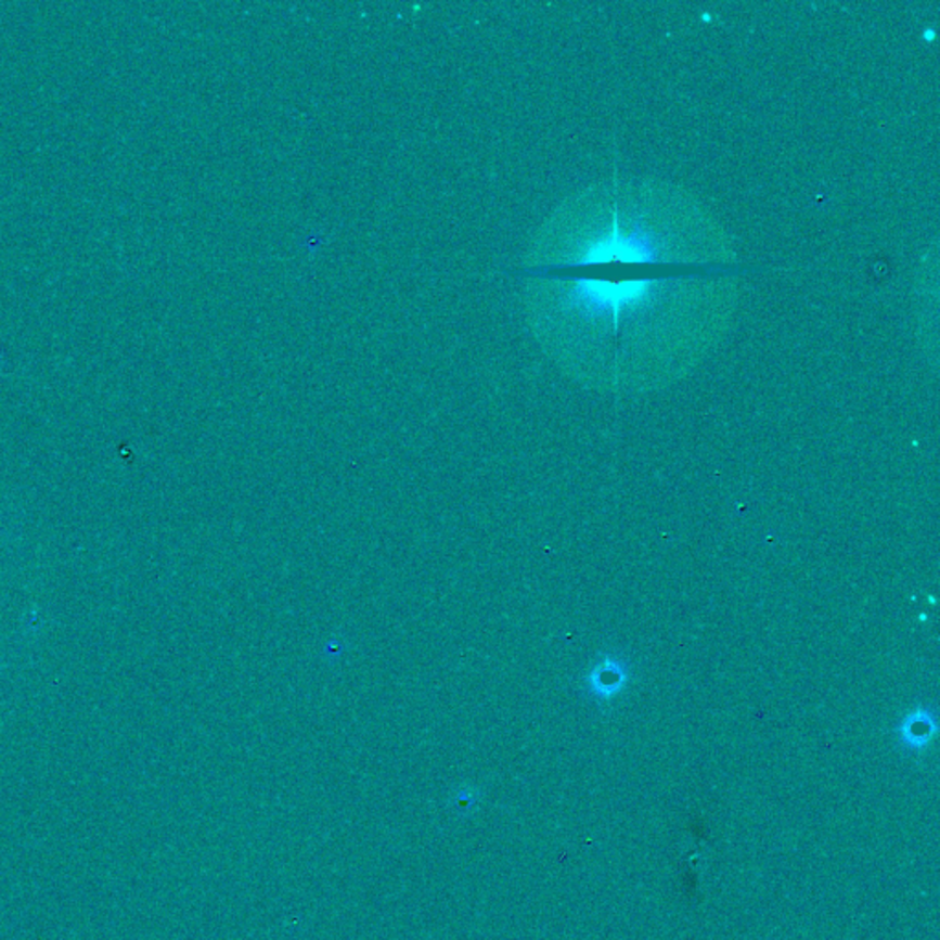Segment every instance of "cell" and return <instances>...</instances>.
Wrapping results in <instances>:
<instances>
[{"label": "cell", "mask_w": 940, "mask_h": 940, "mask_svg": "<svg viewBox=\"0 0 940 940\" xmlns=\"http://www.w3.org/2000/svg\"><path fill=\"white\" fill-rule=\"evenodd\" d=\"M579 256L601 263L568 258L558 269H574L566 278L569 309L584 324L601 330V338H621L624 325L647 324L658 309L667 306L677 288L698 276L691 269L720 267L695 252L680 250L672 235L661 234L658 224L621 206H610L608 221H595L592 235L582 240ZM722 276V274H714Z\"/></svg>", "instance_id": "6da1fadb"}, {"label": "cell", "mask_w": 940, "mask_h": 940, "mask_svg": "<svg viewBox=\"0 0 940 940\" xmlns=\"http://www.w3.org/2000/svg\"><path fill=\"white\" fill-rule=\"evenodd\" d=\"M627 680H629V661L621 656L605 654L600 664L595 665L592 672L588 674V695L601 704L611 700L614 696L621 693Z\"/></svg>", "instance_id": "7a4b0ae2"}, {"label": "cell", "mask_w": 940, "mask_h": 940, "mask_svg": "<svg viewBox=\"0 0 940 940\" xmlns=\"http://www.w3.org/2000/svg\"><path fill=\"white\" fill-rule=\"evenodd\" d=\"M935 725L933 711L928 707H918L902 720L899 727L900 738L910 748H920L933 735Z\"/></svg>", "instance_id": "3957f363"}]
</instances>
